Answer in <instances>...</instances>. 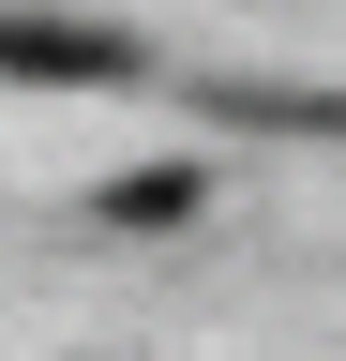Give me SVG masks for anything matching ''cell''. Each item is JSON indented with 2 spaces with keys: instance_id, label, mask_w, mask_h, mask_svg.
Returning <instances> with one entry per match:
<instances>
[{
  "instance_id": "obj_1",
  "label": "cell",
  "mask_w": 346,
  "mask_h": 361,
  "mask_svg": "<svg viewBox=\"0 0 346 361\" xmlns=\"http://www.w3.org/2000/svg\"><path fill=\"white\" fill-rule=\"evenodd\" d=\"M0 75H30V90H121L136 45L121 30H61V16H0Z\"/></svg>"
},
{
  "instance_id": "obj_2",
  "label": "cell",
  "mask_w": 346,
  "mask_h": 361,
  "mask_svg": "<svg viewBox=\"0 0 346 361\" xmlns=\"http://www.w3.org/2000/svg\"><path fill=\"white\" fill-rule=\"evenodd\" d=\"M106 211H121V226H181V211H196V166H151V180H121Z\"/></svg>"
}]
</instances>
